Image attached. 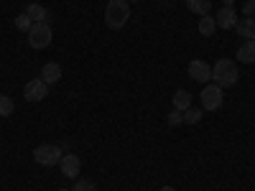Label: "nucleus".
<instances>
[{
  "label": "nucleus",
  "mask_w": 255,
  "mask_h": 191,
  "mask_svg": "<svg viewBox=\"0 0 255 191\" xmlns=\"http://www.w3.org/2000/svg\"><path fill=\"white\" fill-rule=\"evenodd\" d=\"M130 18V8H128V0H108V8H105V23L108 28L118 31L128 23Z\"/></svg>",
  "instance_id": "obj_1"
},
{
  "label": "nucleus",
  "mask_w": 255,
  "mask_h": 191,
  "mask_svg": "<svg viewBox=\"0 0 255 191\" xmlns=\"http://www.w3.org/2000/svg\"><path fill=\"white\" fill-rule=\"evenodd\" d=\"M238 67H235V61H230V59H220L215 67H212V79H215L217 87H232V84L238 82Z\"/></svg>",
  "instance_id": "obj_2"
},
{
  "label": "nucleus",
  "mask_w": 255,
  "mask_h": 191,
  "mask_svg": "<svg viewBox=\"0 0 255 191\" xmlns=\"http://www.w3.org/2000/svg\"><path fill=\"white\" fill-rule=\"evenodd\" d=\"M28 44H31V49H46L51 44V26L49 23H33L28 31Z\"/></svg>",
  "instance_id": "obj_3"
},
{
  "label": "nucleus",
  "mask_w": 255,
  "mask_h": 191,
  "mask_svg": "<svg viewBox=\"0 0 255 191\" xmlns=\"http://www.w3.org/2000/svg\"><path fill=\"white\" fill-rule=\"evenodd\" d=\"M61 156H64L61 148H59V145H49V143L38 145L36 151H33V158H36V163H41V166H59Z\"/></svg>",
  "instance_id": "obj_4"
},
{
  "label": "nucleus",
  "mask_w": 255,
  "mask_h": 191,
  "mask_svg": "<svg viewBox=\"0 0 255 191\" xmlns=\"http://www.w3.org/2000/svg\"><path fill=\"white\" fill-rule=\"evenodd\" d=\"M199 97H202V110L212 112L222 107V87H217V84H207Z\"/></svg>",
  "instance_id": "obj_5"
},
{
  "label": "nucleus",
  "mask_w": 255,
  "mask_h": 191,
  "mask_svg": "<svg viewBox=\"0 0 255 191\" xmlns=\"http://www.w3.org/2000/svg\"><path fill=\"white\" fill-rule=\"evenodd\" d=\"M46 92H49V84L44 79H31L26 82V87H23V97L28 102H41V99H46Z\"/></svg>",
  "instance_id": "obj_6"
},
{
  "label": "nucleus",
  "mask_w": 255,
  "mask_h": 191,
  "mask_svg": "<svg viewBox=\"0 0 255 191\" xmlns=\"http://www.w3.org/2000/svg\"><path fill=\"white\" fill-rule=\"evenodd\" d=\"M189 77L191 79H197L202 84H207L212 79V69H209V64L202 61V59H194V61H189Z\"/></svg>",
  "instance_id": "obj_7"
},
{
  "label": "nucleus",
  "mask_w": 255,
  "mask_h": 191,
  "mask_svg": "<svg viewBox=\"0 0 255 191\" xmlns=\"http://www.w3.org/2000/svg\"><path fill=\"white\" fill-rule=\"evenodd\" d=\"M59 168H61V174L67 176V179H77V176H79V168H82V163H79V156H74V153L61 156V161H59Z\"/></svg>",
  "instance_id": "obj_8"
},
{
  "label": "nucleus",
  "mask_w": 255,
  "mask_h": 191,
  "mask_svg": "<svg viewBox=\"0 0 255 191\" xmlns=\"http://www.w3.org/2000/svg\"><path fill=\"white\" fill-rule=\"evenodd\" d=\"M215 23H217V28H225V31L235 28V23H238L235 10H232V8H222V10L215 15Z\"/></svg>",
  "instance_id": "obj_9"
},
{
  "label": "nucleus",
  "mask_w": 255,
  "mask_h": 191,
  "mask_svg": "<svg viewBox=\"0 0 255 191\" xmlns=\"http://www.w3.org/2000/svg\"><path fill=\"white\" fill-rule=\"evenodd\" d=\"M238 36H243L245 41H255V18H243L235 23Z\"/></svg>",
  "instance_id": "obj_10"
},
{
  "label": "nucleus",
  "mask_w": 255,
  "mask_h": 191,
  "mask_svg": "<svg viewBox=\"0 0 255 191\" xmlns=\"http://www.w3.org/2000/svg\"><path fill=\"white\" fill-rule=\"evenodd\" d=\"M41 79H44L46 84H56V82L61 79V67H59L56 61L44 64V69H41Z\"/></svg>",
  "instance_id": "obj_11"
},
{
  "label": "nucleus",
  "mask_w": 255,
  "mask_h": 191,
  "mask_svg": "<svg viewBox=\"0 0 255 191\" xmlns=\"http://www.w3.org/2000/svg\"><path fill=\"white\" fill-rule=\"evenodd\" d=\"M26 15L33 20V23H49V18H51V13L46 10V8H41L38 3H33V5H28V10H26Z\"/></svg>",
  "instance_id": "obj_12"
},
{
  "label": "nucleus",
  "mask_w": 255,
  "mask_h": 191,
  "mask_svg": "<svg viewBox=\"0 0 255 191\" xmlns=\"http://www.w3.org/2000/svg\"><path fill=\"white\" fill-rule=\"evenodd\" d=\"M238 59L245 61V64H253L255 61V41H245V44L238 49Z\"/></svg>",
  "instance_id": "obj_13"
},
{
  "label": "nucleus",
  "mask_w": 255,
  "mask_h": 191,
  "mask_svg": "<svg viewBox=\"0 0 255 191\" xmlns=\"http://www.w3.org/2000/svg\"><path fill=\"white\" fill-rule=\"evenodd\" d=\"M191 107V95L186 92V90H176V95H174V110H189Z\"/></svg>",
  "instance_id": "obj_14"
},
{
  "label": "nucleus",
  "mask_w": 255,
  "mask_h": 191,
  "mask_svg": "<svg viewBox=\"0 0 255 191\" xmlns=\"http://www.w3.org/2000/svg\"><path fill=\"white\" fill-rule=\"evenodd\" d=\"M186 5L191 13H197V15H209L212 5H209V0H186Z\"/></svg>",
  "instance_id": "obj_15"
},
{
  "label": "nucleus",
  "mask_w": 255,
  "mask_h": 191,
  "mask_svg": "<svg viewBox=\"0 0 255 191\" xmlns=\"http://www.w3.org/2000/svg\"><path fill=\"white\" fill-rule=\"evenodd\" d=\"M215 28H217V23H215V18H212V15H202L199 18V33L202 36H212Z\"/></svg>",
  "instance_id": "obj_16"
},
{
  "label": "nucleus",
  "mask_w": 255,
  "mask_h": 191,
  "mask_svg": "<svg viewBox=\"0 0 255 191\" xmlns=\"http://www.w3.org/2000/svg\"><path fill=\"white\" fill-rule=\"evenodd\" d=\"M13 110H15L13 99H10L8 95H0V115H3V117H8V115H13Z\"/></svg>",
  "instance_id": "obj_17"
},
{
  "label": "nucleus",
  "mask_w": 255,
  "mask_h": 191,
  "mask_svg": "<svg viewBox=\"0 0 255 191\" xmlns=\"http://www.w3.org/2000/svg\"><path fill=\"white\" fill-rule=\"evenodd\" d=\"M199 120H202V110H197V107L184 110V122H186V125H197Z\"/></svg>",
  "instance_id": "obj_18"
},
{
  "label": "nucleus",
  "mask_w": 255,
  "mask_h": 191,
  "mask_svg": "<svg viewBox=\"0 0 255 191\" xmlns=\"http://www.w3.org/2000/svg\"><path fill=\"white\" fill-rule=\"evenodd\" d=\"M31 26H33V20H31L26 13L15 15V28H18V31H31Z\"/></svg>",
  "instance_id": "obj_19"
},
{
  "label": "nucleus",
  "mask_w": 255,
  "mask_h": 191,
  "mask_svg": "<svg viewBox=\"0 0 255 191\" xmlns=\"http://www.w3.org/2000/svg\"><path fill=\"white\" fill-rule=\"evenodd\" d=\"M72 191H97V189H95V184H92V181H82V179H79V181L74 184V189H72Z\"/></svg>",
  "instance_id": "obj_20"
},
{
  "label": "nucleus",
  "mask_w": 255,
  "mask_h": 191,
  "mask_svg": "<svg viewBox=\"0 0 255 191\" xmlns=\"http://www.w3.org/2000/svg\"><path fill=\"white\" fill-rule=\"evenodd\" d=\"M181 122H184V112L181 110L168 112V125H181Z\"/></svg>",
  "instance_id": "obj_21"
},
{
  "label": "nucleus",
  "mask_w": 255,
  "mask_h": 191,
  "mask_svg": "<svg viewBox=\"0 0 255 191\" xmlns=\"http://www.w3.org/2000/svg\"><path fill=\"white\" fill-rule=\"evenodd\" d=\"M243 13H245L248 18H253V15H255V0H248V3L243 5Z\"/></svg>",
  "instance_id": "obj_22"
},
{
  "label": "nucleus",
  "mask_w": 255,
  "mask_h": 191,
  "mask_svg": "<svg viewBox=\"0 0 255 191\" xmlns=\"http://www.w3.org/2000/svg\"><path fill=\"white\" fill-rule=\"evenodd\" d=\"M225 3V8H232V3H235V0H222Z\"/></svg>",
  "instance_id": "obj_23"
},
{
  "label": "nucleus",
  "mask_w": 255,
  "mask_h": 191,
  "mask_svg": "<svg viewBox=\"0 0 255 191\" xmlns=\"http://www.w3.org/2000/svg\"><path fill=\"white\" fill-rule=\"evenodd\" d=\"M161 191H176V189H174V186H163Z\"/></svg>",
  "instance_id": "obj_24"
},
{
  "label": "nucleus",
  "mask_w": 255,
  "mask_h": 191,
  "mask_svg": "<svg viewBox=\"0 0 255 191\" xmlns=\"http://www.w3.org/2000/svg\"><path fill=\"white\" fill-rule=\"evenodd\" d=\"M128 3H138V0H128Z\"/></svg>",
  "instance_id": "obj_25"
},
{
  "label": "nucleus",
  "mask_w": 255,
  "mask_h": 191,
  "mask_svg": "<svg viewBox=\"0 0 255 191\" xmlns=\"http://www.w3.org/2000/svg\"><path fill=\"white\" fill-rule=\"evenodd\" d=\"M59 191H69V189H59Z\"/></svg>",
  "instance_id": "obj_26"
}]
</instances>
